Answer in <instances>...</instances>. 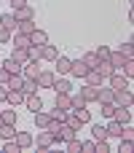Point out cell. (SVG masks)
Wrapping results in <instances>:
<instances>
[{
	"instance_id": "277c9868",
	"label": "cell",
	"mask_w": 134,
	"mask_h": 153,
	"mask_svg": "<svg viewBox=\"0 0 134 153\" xmlns=\"http://www.w3.org/2000/svg\"><path fill=\"white\" fill-rule=\"evenodd\" d=\"M113 118H115L118 124H132V105H129V108H121V105H115V110H113Z\"/></svg>"
},
{
	"instance_id": "1f68e13d",
	"label": "cell",
	"mask_w": 134,
	"mask_h": 153,
	"mask_svg": "<svg viewBox=\"0 0 134 153\" xmlns=\"http://www.w3.org/2000/svg\"><path fill=\"white\" fill-rule=\"evenodd\" d=\"M83 81H86V83H91V86H102V78H99V73H97V70H89V73L83 75Z\"/></svg>"
},
{
	"instance_id": "f907efd6",
	"label": "cell",
	"mask_w": 134,
	"mask_h": 153,
	"mask_svg": "<svg viewBox=\"0 0 134 153\" xmlns=\"http://www.w3.org/2000/svg\"><path fill=\"white\" fill-rule=\"evenodd\" d=\"M0 124H3V118H0Z\"/></svg>"
},
{
	"instance_id": "7c38bea8",
	"label": "cell",
	"mask_w": 134,
	"mask_h": 153,
	"mask_svg": "<svg viewBox=\"0 0 134 153\" xmlns=\"http://www.w3.org/2000/svg\"><path fill=\"white\" fill-rule=\"evenodd\" d=\"M38 30V24L32 22V19H24V22H16V30L13 32H21V35H30V32H35Z\"/></svg>"
},
{
	"instance_id": "74e56055",
	"label": "cell",
	"mask_w": 134,
	"mask_h": 153,
	"mask_svg": "<svg viewBox=\"0 0 134 153\" xmlns=\"http://www.w3.org/2000/svg\"><path fill=\"white\" fill-rule=\"evenodd\" d=\"M67 151H70V153H81V151H83V143L75 137V140H70V143H67Z\"/></svg>"
},
{
	"instance_id": "f1b7e54d",
	"label": "cell",
	"mask_w": 134,
	"mask_h": 153,
	"mask_svg": "<svg viewBox=\"0 0 134 153\" xmlns=\"http://www.w3.org/2000/svg\"><path fill=\"white\" fill-rule=\"evenodd\" d=\"M54 108H59V110H70V94L56 91V105H54Z\"/></svg>"
},
{
	"instance_id": "c3c4849f",
	"label": "cell",
	"mask_w": 134,
	"mask_h": 153,
	"mask_svg": "<svg viewBox=\"0 0 134 153\" xmlns=\"http://www.w3.org/2000/svg\"><path fill=\"white\" fill-rule=\"evenodd\" d=\"M8 78H11V75H8V73H5V70H3V67H0V83H3V86H5V83H8Z\"/></svg>"
},
{
	"instance_id": "8992f818",
	"label": "cell",
	"mask_w": 134,
	"mask_h": 153,
	"mask_svg": "<svg viewBox=\"0 0 134 153\" xmlns=\"http://www.w3.org/2000/svg\"><path fill=\"white\" fill-rule=\"evenodd\" d=\"M91 70H97V73H99V78H102V81H105V78H110V75H113V73H115V70H113V65H110V62H107V59H99V62H97V65H94V67H91Z\"/></svg>"
},
{
	"instance_id": "d6a6232c",
	"label": "cell",
	"mask_w": 134,
	"mask_h": 153,
	"mask_svg": "<svg viewBox=\"0 0 134 153\" xmlns=\"http://www.w3.org/2000/svg\"><path fill=\"white\" fill-rule=\"evenodd\" d=\"M81 59H83V65H86V67H89V70H91V67H94V65H97V62H99V59H97V54H94V51H86V54H83V56H81Z\"/></svg>"
},
{
	"instance_id": "83f0119b",
	"label": "cell",
	"mask_w": 134,
	"mask_h": 153,
	"mask_svg": "<svg viewBox=\"0 0 134 153\" xmlns=\"http://www.w3.org/2000/svg\"><path fill=\"white\" fill-rule=\"evenodd\" d=\"M11 59H16L19 65H24V62H30V54H27V48H13L11 51Z\"/></svg>"
},
{
	"instance_id": "ac0fdd59",
	"label": "cell",
	"mask_w": 134,
	"mask_h": 153,
	"mask_svg": "<svg viewBox=\"0 0 134 153\" xmlns=\"http://www.w3.org/2000/svg\"><path fill=\"white\" fill-rule=\"evenodd\" d=\"M81 94H83V100H86V102H97V94H99V86H91V83H86V86L81 89Z\"/></svg>"
},
{
	"instance_id": "5bb4252c",
	"label": "cell",
	"mask_w": 134,
	"mask_h": 153,
	"mask_svg": "<svg viewBox=\"0 0 134 153\" xmlns=\"http://www.w3.org/2000/svg\"><path fill=\"white\" fill-rule=\"evenodd\" d=\"M56 56H59V48H56V46H51V43L40 46V59H48V62H54Z\"/></svg>"
},
{
	"instance_id": "44dd1931",
	"label": "cell",
	"mask_w": 134,
	"mask_h": 153,
	"mask_svg": "<svg viewBox=\"0 0 134 153\" xmlns=\"http://www.w3.org/2000/svg\"><path fill=\"white\" fill-rule=\"evenodd\" d=\"M107 62L113 65V70H121V67H124V62H126V56H124L121 51H110V56H107Z\"/></svg>"
},
{
	"instance_id": "e0dca14e",
	"label": "cell",
	"mask_w": 134,
	"mask_h": 153,
	"mask_svg": "<svg viewBox=\"0 0 134 153\" xmlns=\"http://www.w3.org/2000/svg\"><path fill=\"white\" fill-rule=\"evenodd\" d=\"M70 62H73V59H67V56H56V59H54L56 73H59V75H70Z\"/></svg>"
},
{
	"instance_id": "9a60e30c",
	"label": "cell",
	"mask_w": 134,
	"mask_h": 153,
	"mask_svg": "<svg viewBox=\"0 0 134 153\" xmlns=\"http://www.w3.org/2000/svg\"><path fill=\"white\" fill-rule=\"evenodd\" d=\"M5 102H8L11 108H16V105H24V94H21L19 89H8V97H5Z\"/></svg>"
},
{
	"instance_id": "3957f363",
	"label": "cell",
	"mask_w": 134,
	"mask_h": 153,
	"mask_svg": "<svg viewBox=\"0 0 134 153\" xmlns=\"http://www.w3.org/2000/svg\"><path fill=\"white\" fill-rule=\"evenodd\" d=\"M113 105L129 108V105H132V91H129V89H118V91L113 94Z\"/></svg>"
},
{
	"instance_id": "52a82bcc",
	"label": "cell",
	"mask_w": 134,
	"mask_h": 153,
	"mask_svg": "<svg viewBox=\"0 0 134 153\" xmlns=\"http://www.w3.org/2000/svg\"><path fill=\"white\" fill-rule=\"evenodd\" d=\"M13 140H16V145H19L21 151H24V148H32V145H35V137H32L30 132H16V134H13Z\"/></svg>"
},
{
	"instance_id": "6da1fadb",
	"label": "cell",
	"mask_w": 134,
	"mask_h": 153,
	"mask_svg": "<svg viewBox=\"0 0 134 153\" xmlns=\"http://www.w3.org/2000/svg\"><path fill=\"white\" fill-rule=\"evenodd\" d=\"M35 81H38V89H51L54 81H56V73H51V70H40Z\"/></svg>"
},
{
	"instance_id": "bcb514c9",
	"label": "cell",
	"mask_w": 134,
	"mask_h": 153,
	"mask_svg": "<svg viewBox=\"0 0 134 153\" xmlns=\"http://www.w3.org/2000/svg\"><path fill=\"white\" fill-rule=\"evenodd\" d=\"M5 97H8V86H3V83H0V105L5 102Z\"/></svg>"
},
{
	"instance_id": "f546056e",
	"label": "cell",
	"mask_w": 134,
	"mask_h": 153,
	"mask_svg": "<svg viewBox=\"0 0 134 153\" xmlns=\"http://www.w3.org/2000/svg\"><path fill=\"white\" fill-rule=\"evenodd\" d=\"M48 121H51V116H48V113H43V110H38V113H35V126H38V129H46V126H48Z\"/></svg>"
},
{
	"instance_id": "ffe728a7",
	"label": "cell",
	"mask_w": 134,
	"mask_h": 153,
	"mask_svg": "<svg viewBox=\"0 0 134 153\" xmlns=\"http://www.w3.org/2000/svg\"><path fill=\"white\" fill-rule=\"evenodd\" d=\"M0 27H5V30H16V16H13V11H8V13H3L0 16Z\"/></svg>"
},
{
	"instance_id": "f6af8a7d",
	"label": "cell",
	"mask_w": 134,
	"mask_h": 153,
	"mask_svg": "<svg viewBox=\"0 0 134 153\" xmlns=\"http://www.w3.org/2000/svg\"><path fill=\"white\" fill-rule=\"evenodd\" d=\"M132 151V140H121V153H129Z\"/></svg>"
},
{
	"instance_id": "9c48e42d",
	"label": "cell",
	"mask_w": 134,
	"mask_h": 153,
	"mask_svg": "<svg viewBox=\"0 0 134 153\" xmlns=\"http://www.w3.org/2000/svg\"><path fill=\"white\" fill-rule=\"evenodd\" d=\"M86 73H89V67L83 65V59H73V62H70V75H73V78H83Z\"/></svg>"
},
{
	"instance_id": "5b68a950",
	"label": "cell",
	"mask_w": 134,
	"mask_h": 153,
	"mask_svg": "<svg viewBox=\"0 0 134 153\" xmlns=\"http://www.w3.org/2000/svg\"><path fill=\"white\" fill-rule=\"evenodd\" d=\"M35 143H38V148H40V151H48V148L54 145V137H51V132H48V129H38V140H35Z\"/></svg>"
},
{
	"instance_id": "836d02e7",
	"label": "cell",
	"mask_w": 134,
	"mask_h": 153,
	"mask_svg": "<svg viewBox=\"0 0 134 153\" xmlns=\"http://www.w3.org/2000/svg\"><path fill=\"white\" fill-rule=\"evenodd\" d=\"M21 83H24V78H21V73H19V75H11L5 86H8V89H19V91H21Z\"/></svg>"
},
{
	"instance_id": "30bf717a",
	"label": "cell",
	"mask_w": 134,
	"mask_h": 153,
	"mask_svg": "<svg viewBox=\"0 0 134 153\" xmlns=\"http://www.w3.org/2000/svg\"><path fill=\"white\" fill-rule=\"evenodd\" d=\"M24 105H27V108H30L32 113H38V110H43V100L38 97V91H35V94H27V97H24Z\"/></svg>"
},
{
	"instance_id": "e575fe53",
	"label": "cell",
	"mask_w": 134,
	"mask_h": 153,
	"mask_svg": "<svg viewBox=\"0 0 134 153\" xmlns=\"http://www.w3.org/2000/svg\"><path fill=\"white\" fill-rule=\"evenodd\" d=\"M0 118H3V124H13L16 126V110H0Z\"/></svg>"
},
{
	"instance_id": "ab89813d",
	"label": "cell",
	"mask_w": 134,
	"mask_h": 153,
	"mask_svg": "<svg viewBox=\"0 0 134 153\" xmlns=\"http://www.w3.org/2000/svg\"><path fill=\"white\" fill-rule=\"evenodd\" d=\"M121 54H124L126 59H132V54H134V43H132V40H126V43L121 46Z\"/></svg>"
},
{
	"instance_id": "d590c367",
	"label": "cell",
	"mask_w": 134,
	"mask_h": 153,
	"mask_svg": "<svg viewBox=\"0 0 134 153\" xmlns=\"http://www.w3.org/2000/svg\"><path fill=\"white\" fill-rule=\"evenodd\" d=\"M21 148L16 145V140H3V153H19Z\"/></svg>"
},
{
	"instance_id": "7dc6e473",
	"label": "cell",
	"mask_w": 134,
	"mask_h": 153,
	"mask_svg": "<svg viewBox=\"0 0 134 153\" xmlns=\"http://www.w3.org/2000/svg\"><path fill=\"white\" fill-rule=\"evenodd\" d=\"M83 151H86V153H94V140H86V143H83Z\"/></svg>"
},
{
	"instance_id": "603a6c76",
	"label": "cell",
	"mask_w": 134,
	"mask_h": 153,
	"mask_svg": "<svg viewBox=\"0 0 134 153\" xmlns=\"http://www.w3.org/2000/svg\"><path fill=\"white\" fill-rule=\"evenodd\" d=\"M89 102L83 100V94L78 91V94H70V110H81V108H86Z\"/></svg>"
},
{
	"instance_id": "4316f807",
	"label": "cell",
	"mask_w": 134,
	"mask_h": 153,
	"mask_svg": "<svg viewBox=\"0 0 134 153\" xmlns=\"http://www.w3.org/2000/svg\"><path fill=\"white\" fill-rule=\"evenodd\" d=\"M13 134H16L13 124H0V140H13Z\"/></svg>"
},
{
	"instance_id": "681fc988",
	"label": "cell",
	"mask_w": 134,
	"mask_h": 153,
	"mask_svg": "<svg viewBox=\"0 0 134 153\" xmlns=\"http://www.w3.org/2000/svg\"><path fill=\"white\" fill-rule=\"evenodd\" d=\"M21 5H27V0H11V8H13V11L21 8Z\"/></svg>"
},
{
	"instance_id": "f35d334b",
	"label": "cell",
	"mask_w": 134,
	"mask_h": 153,
	"mask_svg": "<svg viewBox=\"0 0 134 153\" xmlns=\"http://www.w3.org/2000/svg\"><path fill=\"white\" fill-rule=\"evenodd\" d=\"M73 113L81 118V124H89V121H91V113H89L86 108H81V110H73Z\"/></svg>"
},
{
	"instance_id": "484cf974",
	"label": "cell",
	"mask_w": 134,
	"mask_h": 153,
	"mask_svg": "<svg viewBox=\"0 0 134 153\" xmlns=\"http://www.w3.org/2000/svg\"><path fill=\"white\" fill-rule=\"evenodd\" d=\"M113 94H115L113 89H102V86H99V94H97V102H99V105H107V102H113Z\"/></svg>"
},
{
	"instance_id": "7a4b0ae2",
	"label": "cell",
	"mask_w": 134,
	"mask_h": 153,
	"mask_svg": "<svg viewBox=\"0 0 134 153\" xmlns=\"http://www.w3.org/2000/svg\"><path fill=\"white\" fill-rule=\"evenodd\" d=\"M107 81H110V89H113V91H118V89H129V78H126L124 73H118V70H115Z\"/></svg>"
},
{
	"instance_id": "8fae6325",
	"label": "cell",
	"mask_w": 134,
	"mask_h": 153,
	"mask_svg": "<svg viewBox=\"0 0 134 153\" xmlns=\"http://www.w3.org/2000/svg\"><path fill=\"white\" fill-rule=\"evenodd\" d=\"M75 137H78V132H75V129L64 121V124L59 126V140H62V143H70V140H75Z\"/></svg>"
},
{
	"instance_id": "d4e9b609",
	"label": "cell",
	"mask_w": 134,
	"mask_h": 153,
	"mask_svg": "<svg viewBox=\"0 0 134 153\" xmlns=\"http://www.w3.org/2000/svg\"><path fill=\"white\" fill-rule=\"evenodd\" d=\"M51 89H54V91H62V94H70V89H73V86H70V81H67V78H56Z\"/></svg>"
},
{
	"instance_id": "4dcf8cb0",
	"label": "cell",
	"mask_w": 134,
	"mask_h": 153,
	"mask_svg": "<svg viewBox=\"0 0 134 153\" xmlns=\"http://www.w3.org/2000/svg\"><path fill=\"white\" fill-rule=\"evenodd\" d=\"M91 140H94V143H97V140H107V129H105L102 124L91 126Z\"/></svg>"
},
{
	"instance_id": "ba28073f",
	"label": "cell",
	"mask_w": 134,
	"mask_h": 153,
	"mask_svg": "<svg viewBox=\"0 0 134 153\" xmlns=\"http://www.w3.org/2000/svg\"><path fill=\"white\" fill-rule=\"evenodd\" d=\"M0 67H3L8 75H19V73H21V65H19L16 59H11V56H8V59H0Z\"/></svg>"
},
{
	"instance_id": "2e32d148",
	"label": "cell",
	"mask_w": 134,
	"mask_h": 153,
	"mask_svg": "<svg viewBox=\"0 0 134 153\" xmlns=\"http://www.w3.org/2000/svg\"><path fill=\"white\" fill-rule=\"evenodd\" d=\"M11 43H13V48H30V35L13 32V35H11Z\"/></svg>"
},
{
	"instance_id": "ee69618b",
	"label": "cell",
	"mask_w": 134,
	"mask_h": 153,
	"mask_svg": "<svg viewBox=\"0 0 134 153\" xmlns=\"http://www.w3.org/2000/svg\"><path fill=\"white\" fill-rule=\"evenodd\" d=\"M11 30H5V27H0V43H11Z\"/></svg>"
},
{
	"instance_id": "60d3db41",
	"label": "cell",
	"mask_w": 134,
	"mask_h": 153,
	"mask_svg": "<svg viewBox=\"0 0 134 153\" xmlns=\"http://www.w3.org/2000/svg\"><path fill=\"white\" fill-rule=\"evenodd\" d=\"M121 140H134V129L129 126V124L121 126Z\"/></svg>"
},
{
	"instance_id": "d6986e66",
	"label": "cell",
	"mask_w": 134,
	"mask_h": 153,
	"mask_svg": "<svg viewBox=\"0 0 134 153\" xmlns=\"http://www.w3.org/2000/svg\"><path fill=\"white\" fill-rule=\"evenodd\" d=\"M13 16H16V22H24V19H32L35 11H32V5H21V8L13 11Z\"/></svg>"
},
{
	"instance_id": "8d00e7d4",
	"label": "cell",
	"mask_w": 134,
	"mask_h": 153,
	"mask_svg": "<svg viewBox=\"0 0 134 153\" xmlns=\"http://www.w3.org/2000/svg\"><path fill=\"white\" fill-rule=\"evenodd\" d=\"M48 116H51L54 121H59V124H64V121H67V110H59V108H54Z\"/></svg>"
},
{
	"instance_id": "4fadbf2b",
	"label": "cell",
	"mask_w": 134,
	"mask_h": 153,
	"mask_svg": "<svg viewBox=\"0 0 134 153\" xmlns=\"http://www.w3.org/2000/svg\"><path fill=\"white\" fill-rule=\"evenodd\" d=\"M46 43H48L46 30H35V32H30V46H46Z\"/></svg>"
},
{
	"instance_id": "b9f144b4",
	"label": "cell",
	"mask_w": 134,
	"mask_h": 153,
	"mask_svg": "<svg viewBox=\"0 0 134 153\" xmlns=\"http://www.w3.org/2000/svg\"><path fill=\"white\" fill-rule=\"evenodd\" d=\"M94 54H97V59H107V56H110V48H107V46H99Z\"/></svg>"
},
{
	"instance_id": "7bdbcfd3",
	"label": "cell",
	"mask_w": 134,
	"mask_h": 153,
	"mask_svg": "<svg viewBox=\"0 0 134 153\" xmlns=\"http://www.w3.org/2000/svg\"><path fill=\"white\" fill-rule=\"evenodd\" d=\"M67 124H70V126H73V129H75V132H78V129H81V118H78V116H75V113H73V116H67Z\"/></svg>"
},
{
	"instance_id": "cb8c5ba5",
	"label": "cell",
	"mask_w": 134,
	"mask_h": 153,
	"mask_svg": "<svg viewBox=\"0 0 134 153\" xmlns=\"http://www.w3.org/2000/svg\"><path fill=\"white\" fill-rule=\"evenodd\" d=\"M121 126H124V124H118L115 118H110V121L105 124V129H107V137H121Z\"/></svg>"
},
{
	"instance_id": "7402d4cb",
	"label": "cell",
	"mask_w": 134,
	"mask_h": 153,
	"mask_svg": "<svg viewBox=\"0 0 134 153\" xmlns=\"http://www.w3.org/2000/svg\"><path fill=\"white\" fill-rule=\"evenodd\" d=\"M21 78H24V75H21ZM35 91H38V81H35V78H24V83H21V94L27 97V94H35Z\"/></svg>"
}]
</instances>
